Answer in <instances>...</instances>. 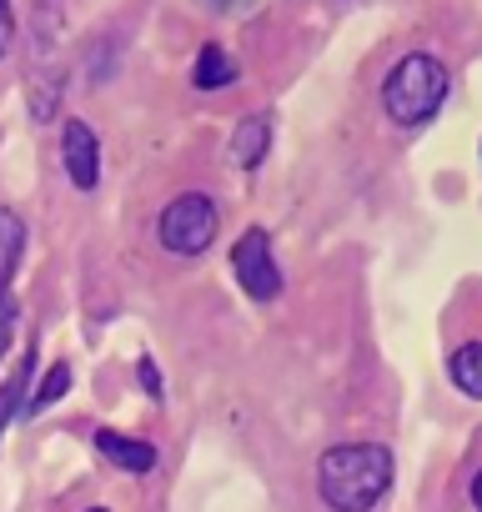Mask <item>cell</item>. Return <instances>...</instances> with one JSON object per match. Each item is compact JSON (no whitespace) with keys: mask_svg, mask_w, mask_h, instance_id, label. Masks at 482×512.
Returning <instances> with one entry per match:
<instances>
[{"mask_svg":"<svg viewBox=\"0 0 482 512\" xmlns=\"http://www.w3.org/2000/svg\"><path fill=\"white\" fill-rule=\"evenodd\" d=\"M66 387H71V367H66V362H56V367H51V372L41 377V387L31 392V402H26V412H31V417H41L46 407H56V402L66 397Z\"/></svg>","mask_w":482,"mask_h":512,"instance_id":"obj_12","label":"cell"},{"mask_svg":"<svg viewBox=\"0 0 482 512\" xmlns=\"http://www.w3.org/2000/svg\"><path fill=\"white\" fill-rule=\"evenodd\" d=\"M16 317H21V307H16V297L6 292V297H0V357L11 352V337H16Z\"/></svg>","mask_w":482,"mask_h":512,"instance_id":"obj_13","label":"cell"},{"mask_svg":"<svg viewBox=\"0 0 482 512\" xmlns=\"http://www.w3.org/2000/svg\"><path fill=\"white\" fill-rule=\"evenodd\" d=\"M11 41H16V16H11V0H0V56L11 51Z\"/></svg>","mask_w":482,"mask_h":512,"instance_id":"obj_15","label":"cell"},{"mask_svg":"<svg viewBox=\"0 0 482 512\" xmlns=\"http://www.w3.org/2000/svg\"><path fill=\"white\" fill-rule=\"evenodd\" d=\"M136 377H141V387H146V392H151V397L161 402V387H166V382H161V372H156V362H151V357H141Z\"/></svg>","mask_w":482,"mask_h":512,"instance_id":"obj_14","label":"cell"},{"mask_svg":"<svg viewBox=\"0 0 482 512\" xmlns=\"http://www.w3.org/2000/svg\"><path fill=\"white\" fill-rule=\"evenodd\" d=\"M231 272L252 302H272L282 292V267L272 262V236L262 226L241 231V241L231 246Z\"/></svg>","mask_w":482,"mask_h":512,"instance_id":"obj_4","label":"cell"},{"mask_svg":"<svg viewBox=\"0 0 482 512\" xmlns=\"http://www.w3.org/2000/svg\"><path fill=\"white\" fill-rule=\"evenodd\" d=\"M21 251H26V221H21L11 206H0V297H6V287H11V277H16Z\"/></svg>","mask_w":482,"mask_h":512,"instance_id":"obj_9","label":"cell"},{"mask_svg":"<svg viewBox=\"0 0 482 512\" xmlns=\"http://www.w3.org/2000/svg\"><path fill=\"white\" fill-rule=\"evenodd\" d=\"M442 101H447V66H442L437 56H427V51L402 56V61L387 71V81H382V106H387V116H392L397 126H422V121H432V116L442 111Z\"/></svg>","mask_w":482,"mask_h":512,"instance_id":"obj_2","label":"cell"},{"mask_svg":"<svg viewBox=\"0 0 482 512\" xmlns=\"http://www.w3.org/2000/svg\"><path fill=\"white\" fill-rule=\"evenodd\" d=\"M96 447H101V457L116 462L121 472H151V467H156V447H151V442H136V437H126V432L101 427V432H96Z\"/></svg>","mask_w":482,"mask_h":512,"instance_id":"obj_6","label":"cell"},{"mask_svg":"<svg viewBox=\"0 0 482 512\" xmlns=\"http://www.w3.org/2000/svg\"><path fill=\"white\" fill-rule=\"evenodd\" d=\"M392 487V452L382 442H342L317 462V492L332 512H372Z\"/></svg>","mask_w":482,"mask_h":512,"instance_id":"obj_1","label":"cell"},{"mask_svg":"<svg viewBox=\"0 0 482 512\" xmlns=\"http://www.w3.org/2000/svg\"><path fill=\"white\" fill-rule=\"evenodd\" d=\"M191 81H196L201 91H221V86H231V81H236V66H231V56H226L221 46H206V51L196 56Z\"/></svg>","mask_w":482,"mask_h":512,"instance_id":"obj_11","label":"cell"},{"mask_svg":"<svg viewBox=\"0 0 482 512\" xmlns=\"http://www.w3.org/2000/svg\"><path fill=\"white\" fill-rule=\"evenodd\" d=\"M31 367H36V347H31L26 357H16L11 377L0 382V432H6V427H11V417H16V412H26V402H31Z\"/></svg>","mask_w":482,"mask_h":512,"instance_id":"obj_8","label":"cell"},{"mask_svg":"<svg viewBox=\"0 0 482 512\" xmlns=\"http://www.w3.org/2000/svg\"><path fill=\"white\" fill-rule=\"evenodd\" d=\"M447 372H452V382H457L462 397H482V342H462L452 352Z\"/></svg>","mask_w":482,"mask_h":512,"instance_id":"obj_10","label":"cell"},{"mask_svg":"<svg viewBox=\"0 0 482 512\" xmlns=\"http://www.w3.org/2000/svg\"><path fill=\"white\" fill-rule=\"evenodd\" d=\"M472 502H477V507H482V472H477V477H472Z\"/></svg>","mask_w":482,"mask_h":512,"instance_id":"obj_16","label":"cell"},{"mask_svg":"<svg viewBox=\"0 0 482 512\" xmlns=\"http://www.w3.org/2000/svg\"><path fill=\"white\" fill-rule=\"evenodd\" d=\"M91 512H106V507H91Z\"/></svg>","mask_w":482,"mask_h":512,"instance_id":"obj_17","label":"cell"},{"mask_svg":"<svg viewBox=\"0 0 482 512\" xmlns=\"http://www.w3.org/2000/svg\"><path fill=\"white\" fill-rule=\"evenodd\" d=\"M267 146H272V116H247V121L231 131V161H236L241 171L262 166Z\"/></svg>","mask_w":482,"mask_h":512,"instance_id":"obj_7","label":"cell"},{"mask_svg":"<svg viewBox=\"0 0 482 512\" xmlns=\"http://www.w3.org/2000/svg\"><path fill=\"white\" fill-rule=\"evenodd\" d=\"M61 156H66L71 186H76V191H96V181H101V146H96V131H91L86 121H66Z\"/></svg>","mask_w":482,"mask_h":512,"instance_id":"obj_5","label":"cell"},{"mask_svg":"<svg viewBox=\"0 0 482 512\" xmlns=\"http://www.w3.org/2000/svg\"><path fill=\"white\" fill-rule=\"evenodd\" d=\"M216 226H221V216H216L211 196H201V191H181V196L161 211L156 236H161V246L176 251V256H201V251L216 241Z\"/></svg>","mask_w":482,"mask_h":512,"instance_id":"obj_3","label":"cell"}]
</instances>
